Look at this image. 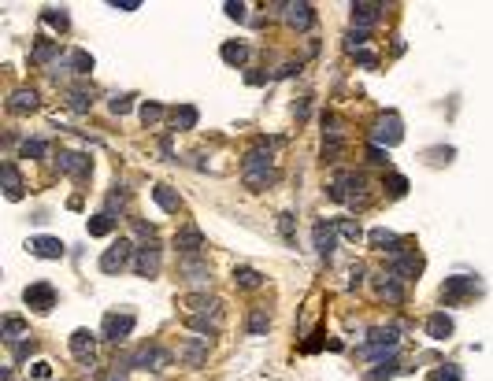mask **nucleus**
<instances>
[{"instance_id": "obj_52", "label": "nucleus", "mask_w": 493, "mask_h": 381, "mask_svg": "<svg viewBox=\"0 0 493 381\" xmlns=\"http://www.w3.org/2000/svg\"><path fill=\"white\" fill-rule=\"evenodd\" d=\"M297 71H301V63H286V67H278V71H275V78H293Z\"/></svg>"}, {"instance_id": "obj_48", "label": "nucleus", "mask_w": 493, "mask_h": 381, "mask_svg": "<svg viewBox=\"0 0 493 381\" xmlns=\"http://www.w3.org/2000/svg\"><path fill=\"white\" fill-rule=\"evenodd\" d=\"M12 348H15V359H26V355L37 352V341L30 337V341H19V344H12Z\"/></svg>"}, {"instance_id": "obj_14", "label": "nucleus", "mask_w": 493, "mask_h": 381, "mask_svg": "<svg viewBox=\"0 0 493 381\" xmlns=\"http://www.w3.org/2000/svg\"><path fill=\"white\" fill-rule=\"evenodd\" d=\"M23 300H26L34 311H52V308H56V289H52L49 281H34V285H26Z\"/></svg>"}, {"instance_id": "obj_24", "label": "nucleus", "mask_w": 493, "mask_h": 381, "mask_svg": "<svg viewBox=\"0 0 493 381\" xmlns=\"http://www.w3.org/2000/svg\"><path fill=\"white\" fill-rule=\"evenodd\" d=\"M63 100H67V107H71V112L85 115V112L93 107V89H85V85H71V89L63 93Z\"/></svg>"}, {"instance_id": "obj_31", "label": "nucleus", "mask_w": 493, "mask_h": 381, "mask_svg": "<svg viewBox=\"0 0 493 381\" xmlns=\"http://www.w3.org/2000/svg\"><path fill=\"white\" fill-rule=\"evenodd\" d=\"M219 322L223 319H208V314H186V326H189V330H197L200 337H216Z\"/></svg>"}, {"instance_id": "obj_3", "label": "nucleus", "mask_w": 493, "mask_h": 381, "mask_svg": "<svg viewBox=\"0 0 493 381\" xmlns=\"http://www.w3.org/2000/svg\"><path fill=\"white\" fill-rule=\"evenodd\" d=\"M134 256H137L134 241L119 237V241H112L108 248H104V256H101V270H104V274H119V270L134 267Z\"/></svg>"}, {"instance_id": "obj_28", "label": "nucleus", "mask_w": 493, "mask_h": 381, "mask_svg": "<svg viewBox=\"0 0 493 381\" xmlns=\"http://www.w3.org/2000/svg\"><path fill=\"white\" fill-rule=\"evenodd\" d=\"M234 285H238V289H260L263 285V274H260V270H256V267H234Z\"/></svg>"}, {"instance_id": "obj_29", "label": "nucleus", "mask_w": 493, "mask_h": 381, "mask_svg": "<svg viewBox=\"0 0 493 381\" xmlns=\"http://www.w3.org/2000/svg\"><path fill=\"white\" fill-rule=\"evenodd\" d=\"M197 107L193 104H178L175 112H171V123H175V130H197Z\"/></svg>"}, {"instance_id": "obj_36", "label": "nucleus", "mask_w": 493, "mask_h": 381, "mask_svg": "<svg viewBox=\"0 0 493 381\" xmlns=\"http://www.w3.org/2000/svg\"><path fill=\"white\" fill-rule=\"evenodd\" d=\"M89 237H108L112 230H115V215H108V211H101V215H93L89 222Z\"/></svg>"}, {"instance_id": "obj_11", "label": "nucleus", "mask_w": 493, "mask_h": 381, "mask_svg": "<svg viewBox=\"0 0 493 381\" xmlns=\"http://www.w3.org/2000/svg\"><path fill=\"white\" fill-rule=\"evenodd\" d=\"M171 245H175L178 256H200V252H205V233H200L193 222H186V226L175 233V241H171Z\"/></svg>"}, {"instance_id": "obj_1", "label": "nucleus", "mask_w": 493, "mask_h": 381, "mask_svg": "<svg viewBox=\"0 0 493 381\" xmlns=\"http://www.w3.org/2000/svg\"><path fill=\"white\" fill-rule=\"evenodd\" d=\"M241 178H245V185L249 189H267V185L275 181V163H271V148H252L249 156L241 159Z\"/></svg>"}, {"instance_id": "obj_10", "label": "nucleus", "mask_w": 493, "mask_h": 381, "mask_svg": "<svg viewBox=\"0 0 493 381\" xmlns=\"http://www.w3.org/2000/svg\"><path fill=\"white\" fill-rule=\"evenodd\" d=\"M312 241H315L319 259H334V248H338V226L327 222V219H319V222L312 226Z\"/></svg>"}, {"instance_id": "obj_16", "label": "nucleus", "mask_w": 493, "mask_h": 381, "mask_svg": "<svg viewBox=\"0 0 493 381\" xmlns=\"http://www.w3.org/2000/svg\"><path fill=\"white\" fill-rule=\"evenodd\" d=\"M178 359L186 366H205L208 363V337H189V341H182Z\"/></svg>"}, {"instance_id": "obj_2", "label": "nucleus", "mask_w": 493, "mask_h": 381, "mask_svg": "<svg viewBox=\"0 0 493 381\" xmlns=\"http://www.w3.org/2000/svg\"><path fill=\"white\" fill-rule=\"evenodd\" d=\"M363 174L356 170H345V174H338L334 185H330V200H338V204H349V208H367V193H363Z\"/></svg>"}, {"instance_id": "obj_12", "label": "nucleus", "mask_w": 493, "mask_h": 381, "mask_svg": "<svg viewBox=\"0 0 493 381\" xmlns=\"http://www.w3.org/2000/svg\"><path fill=\"white\" fill-rule=\"evenodd\" d=\"M390 274L401 278V281H412L423 274V256L415 252H401V256H390Z\"/></svg>"}, {"instance_id": "obj_5", "label": "nucleus", "mask_w": 493, "mask_h": 381, "mask_svg": "<svg viewBox=\"0 0 493 381\" xmlns=\"http://www.w3.org/2000/svg\"><path fill=\"white\" fill-rule=\"evenodd\" d=\"M134 326H137V319H134L130 311H123V314L112 311V314H104V322H101V337H104V341L119 344V341H126V337L134 333Z\"/></svg>"}, {"instance_id": "obj_7", "label": "nucleus", "mask_w": 493, "mask_h": 381, "mask_svg": "<svg viewBox=\"0 0 493 381\" xmlns=\"http://www.w3.org/2000/svg\"><path fill=\"white\" fill-rule=\"evenodd\" d=\"M482 285L475 278H467V274H456V278H445V285H442V300L445 303H464V300H471L478 292Z\"/></svg>"}, {"instance_id": "obj_22", "label": "nucleus", "mask_w": 493, "mask_h": 381, "mask_svg": "<svg viewBox=\"0 0 493 381\" xmlns=\"http://www.w3.org/2000/svg\"><path fill=\"white\" fill-rule=\"evenodd\" d=\"M182 303H186V314H208V311L211 314H223V303L216 296H205V292H189Z\"/></svg>"}, {"instance_id": "obj_6", "label": "nucleus", "mask_w": 493, "mask_h": 381, "mask_svg": "<svg viewBox=\"0 0 493 381\" xmlns=\"http://www.w3.org/2000/svg\"><path fill=\"white\" fill-rule=\"evenodd\" d=\"M371 141L379 148H393V145H401L404 141V126H401V118L397 115H382L379 123H374L371 130Z\"/></svg>"}, {"instance_id": "obj_57", "label": "nucleus", "mask_w": 493, "mask_h": 381, "mask_svg": "<svg viewBox=\"0 0 493 381\" xmlns=\"http://www.w3.org/2000/svg\"><path fill=\"white\" fill-rule=\"evenodd\" d=\"M108 381H119V378H108Z\"/></svg>"}, {"instance_id": "obj_30", "label": "nucleus", "mask_w": 493, "mask_h": 381, "mask_svg": "<svg viewBox=\"0 0 493 381\" xmlns=\"http://www.w3.org/2000/svg\"><path fill=\"white\" fill-rule=\"evenodd\" d=\"M223 63H230V67H241L245 60H249V45H241V41H227V45L219 48Z\"/></svg>"}, {"instance_id": "obj_20", "label": "nucleus", "mask_w": 493, "mask_h": 381, "mask_svg": "<svg viewBox=\"0 0 493 381\" xmlns=\"http://www.w3.org/2000/svg\"><path fill=\"white\" fill-rule=\"evenodd\" d=\"M26 248H30L37 259H63V252H67V245H63L60 237H30Z\"/></svg>"}, {"instance_id": "obj_4", "label": "nucleus", "mask_w": 493, "mask_h": 381, "mask_svg": "<svg viewBox=\"0 0 493 381\" xmlns=\"http://www.w3.org/2000/svg\"><path fill=\"white\" fill-rule=\"evenodd\" d=\"M171 359H175V355H171L167 348H159V344H141V348L130 355V366H134V370H167Z\"/></svg>"}, {"instance_id": "obj_17", "label": "nucleus", "mask_w": 493, "mask_h": 381, "mask_svg": "<svg viewBox=\"0 0 493 381\" xmlns=\"http://www.w3.org/2000/svg\"><path fill=\"white\" fill-rule=\"evenodd\" d=\"M374 292H379L382 300H390V303H404V281H401V278H393L390 270L374 274Z\"/></svg>"}, {"instance_id": "obj_19", "label": "nucleus", "mask_w": 493, "mask_h": 381, "mask_svg": "<svg viewBox=\"0 0 493 381\" xmlns=\"http://www.w3.org/2000/svg\"><path fill=\"white\" fill-rule=\"evenodd\" d=\"M286 12V23L293 30H312L315 26V8L312 4H282Z\"/></svg>"}, {"instance_id": "obj_27", "label": "nucleus", "mask_w": 493, "mask_h": 381, "mask_svg": "<svg viewBox=\"0 0 493 381\" xmlns=\"http://www.w3.org/2000/svg\"><path fill=\"white\" fill-rule=\"evenodd\" d=\"M0 174H4V197L8 200H23V178H19L15 163H4Z\"/></svg>"}, {"instance_id": "obj_32", "label": "nucleus", "mask_w": 493, "mask_h": 381, "mask_svg": "<svg viewBox=\"0 0 493 381\" xmlns=\"http://www.w3.org/2000/svg\"><path fill=\"white\" fill-rule=\"evenodd\" d=\"M245 330H249L252 337H263L267 330H271V314H267V308H252V311H249V322H245Z\"/></svg>"}, {"instance_id": "obj_41", "label": "nucleus", "mask_w": 493, "mask_h": 381, "mask_svg": "<svg viewBox=\"0 0 493 381\" xmlns=\"http://www.w3.org/2000/svg\"><path fill=\"white\" fill-rule=\"evenodd\" d=\"M431 381H464V374H460V366L445 363V366H438L434 374H431Z\"/></svg>"}, {"instance_id": "obj_34", "label": "nucleus", "mask_w": 493, "mask_h": 381, "mask_svg": "<svg viewBox=\"0 0 493 381\" xmlns=\"http://www.w3.org/2000/svg\"><path fill=\"white\" fill-rule=\"evenodd\" d=\"M0 337H4L8 344H19V341L26 337V322L19 319V314H8V319H4V330H0Z\"/></svg>"}, {"instance_id": "obj_38", "label": "nucleus", "mask_w": 493, "mask_h": 381, "mask_svg": "<svg viewBox=\"0 0 493 381\" xmlns=\"http://www.w3.org/2000/svg\"><path fill=\"white\" fill-rule=\"evenodd\" d=\"M63 71H74V74H89V71H93V56H89V52H78V48H74L71 56H67V67H63Z\"/></svg>"}, {"instance_id": "obj_37", "label": "nucleus", "mask_w": 493, "mask_h": 381, "mask_svg": "<svg viewBox=\"0 0 493 381\" xmlns=\"http://www.w3.org/2000/svg\"><path fill=\"white\" fill-rule=\"evenodd\" d=\"M41 23L56 26L60 34H67V30H71V19H67V12H63V8H45V12H41Z\"/></svg>"}, {"instance_id": "obj_26", "label": "nucleus", "mask_w": 493, "mask_h": 381, "mask_svg": "<svg viewBox=\"0 0 493 381\" xmlns=\"http://www.w3.org/2000/svg\"><path fill=\"white\" fill-rule=\"evenodd\" d=\"M426 337H434V341H445V337H453V319H449L445 311H434L431 319H426Z\"/></svg>"}, {"instance_id": "obj_56", "label": "nucleus", "mask_w": 493, "mask_h": 381, "mask_svg": "<svg viewBox=\"0 0 493 381\" xmlns=\"http://www.w3.org/2000/svg\"><path fill=\"white\" fill-rule=\"evenodd\" d=\"M367 156H371V163H379V167L386 163V152H382L379 145H371V152H367Z\"/></svg>"}, {"instance_id": "obj_47", "label": "nucleus", "mask_w": 493, "mask_h": 381, "mask_svg": "<svg viewBox=\"0 0 493 381\" xmlns=\"http://www.w3.org/2000/svg\"><path fill=\"white\" fill-rule=\"evenodd\" d=\"M278 233H282L286 241H293V215H289V211L278 215Z\"/></svg>"}, {"instance_id": "obj_18", "label": "nucleus", "mask_w": 493, "mask_h": 381, "mask_svg": "<svg viewBox=\"0 0 493 381\" xmlns=\"http://www.w3.org/2000/svg\"><path fill=\"white\" fill-rule=\"evenodd\" d=\"M349 12H352V26H356V30H371L374 23H379V15H382V4H374V0H356Z\"/></svg>"}, {"instance_id": "obj_13", "label": "nucleus", "mask_w": 493, "mask_h": 381, "mask_svg": "<svg viewBox=\"0 0 493 381\" xmlns=\"http://www.w3.org/2000/svg\"><path fill=\"white\" fill-rule=\"evenodd\" d=\"M56 167L63 174H71V178H78V181H85L93 174V163H89V156H82V152H60Z\"/></svg>"}, {"instance_id": "obj_42", "label": "nucleus", "mask_w": 493, "mask_h": 381, "mask_svg": "<svg viewBox=\"0 0 493 381\" xmlns=\"http://www.w3.org/2000/svg\"><path fill=\"white\" fill-rule=\"evenodd\" d=\"M130 107H134V96H130V93H123V96H112V100H108V112H112V115H126V112H130Z\"/></svg>"}, {"instance_id": "obj_21", "label": "nucleus", "mask_w": 493, "mask_h": 381, "mask_svg": "<svg viewBox=\"0 0 493 381\" xmlns=\"http://www.w3.org/2000/svg\"><path fill=\"white\" fill-rule=\"evenodd\" d=\"M367 241L374 252H390V256H401V237L393 230H386V226H374V230L367 233Z\"/></svg>"}, {"instance_id": "obj_49", "label": "nucleus", "mask_w": 493, "mask_h": 381, "mask_svg": "<svg viewBox=\"0 0 493 381\" xmlns=\"http://www.w3.org/2000/svg\"><path fill=\"white\" fill-rule=\"evenodd\" d=\"M338 152H341V141H338V137H330L327 145H323V159H327V163H334V159H338Z\"/></svg>"}, {"instance_id": "obj_23", "label": "nucleus", "mask_w": 493, "mask_h": 381, "mask_svg": "<svg viewBox=\"0 0 493 381\" xmlns=\"http://www.w3.org/2000/svg\"><path fill=\"white\" fill-rule=\"evenodd\" d=\"M37 89H15L12 93V100H8V112L12 115H30V112H37Z\"/></svg>"}, {"instance_id": "obj_54", "label": "nucleus", "mask_w": 493, "mask_h": 381, "mask_svg": "<svg viewBox=\"0 0 493 381\" xmlns=\"http://www.w3.org/2000/svg\"><path fill=\"white\" fill-rule=\"evenodd\" d=\"M356 60L363 63V67H374V63H379V60H374V52H367V48H363V52H356Z\"/></svg>"}, {"instance_id": "obj_53", "label": "nucleus", "mask_w": 493, "mask_h": 381, "mask_svg": "<svg viewBox=\"0 0 493 381\" xmlns=\"http://www.w3.org/2000/svg\"><path fill=\"white\" fill-rule=\"evenodd\" d=\"M360 281H363V267L356 263V267H352V274H349V289H360Z\"/></svg>"}, {"instance_id": "obj_44", "label": "nucleus", "mask_w": 493, "mask_h": 381, "mask_svg": "<svg viewBox=\"0 0 493 381\" xmlns=\"http://www.w3.org/2000/svg\"><path fill=\"white\" fill-rule=\"evenodd\" d=\"M363 45H367V30H349L345 48H349V52H363Z\"/></svg>"}, {"instance_id": "obj_25", "label": "nucleus", "mask_w": 493, "mask_h": 381, "mask_svg": "<svg viewBox=\"0 0 493 381\" xmlns=\"http://www.w3.org/2000/svg\"><path fill=\"white\" fill-rule=\"evenodd\" d=\"M153 200H156V208L167 211V215H178V211H182V197L171 189V185H156V189H153Z\"/></svg>"}, {"instance_id": "obj_39", "label": "nucleus", "mask_w": 493, "mask_h": 381, "mask_svg": "<svg viewBox=\"0 0 493 381\" xmlns=\"http://www.w3.org/2000/svg\"><path fill=\"white\" fill-rule=\"evenodd\" d=\"M164 115H167L164 104H156V100H145V104H141V123H145V126H156Z\"/></svg>"}, {"instance_id": "obj_33", "label": "nucleus", "mask_w": 493, "mask_h": 381, "mask_svg": "<svg viewBox=\"0 0 493 381\" xmlns=\"http://www.w3.org/2000/svg\"><path fill=\"white\" fill-rule=\"evenodd\" d=\"M363 344H401V330L397 326H374Z\"/></svg>"}, {"instance_id": "obj_46", "label": "nucleus", "mask_w": 493, "mask_h": 381, "mask_svg": "<svg viewBox=\"0 0 493 381\" xmlns=\"http://www.w3.org/2000/svg\"><path fill=\"white\" fill-rule=\"evenodd\" d=\"M30 378H34V381H49L52 378V363H45V359L30 363Z\"/></svg>"}, {"instance_id": "obj_9", "label": "nucleus", "mask_w": 493, "mask_h": 381, "mask_svg": "<svg viewBox=\"0 0 493 381\" xmlns=\"http://www.w3.org/2000/svg\"><path fill=\"white\" fill-rule=\"evenodd\" d=\"M178 274L186 278L189 285H208L211 267H208V259H200V256H178Z\"/></svg>"}, {"instance_id": "obj_43", "label": "nucleus", "mask_w": 493, "mask_h": 381, "mask_svg": "<svg viewBox=\"0 0 493 381\" xmlns=\"http://www.w3.org/2000/svg\"><path fill=\"white\" fill-rule=\"evenodd\" d=\"M386 189H390V197H404V193H408V178L390 174V178H386Z\"/></svg>"}, {"instance_id": "obj_8", "label": "nucleus", "mask_w": 493, "mask_h": 381, "mask_svg": "<svg viewBox=\"0 0 493 381\" xmlns=\"http://www.w3.org/2000/svg\"><path fill=\"white\" fill-rule=\"evenodd\" d=\"M159 245L156 241H145L141 248H137V256H134V274L137 278H156L159 274Z\"/></svg>"}, {"instance_id": "obj_15", "label": "nucleus", "mask_w": 493, "mask_h": 381, "mask_svg": "<svg viewBox=\"0 0 493 381\" xmlns=\"http://www.w3.org/2000/svg\"><path fill=\"white\" fill-rule=\"evenodd\" d=\"M71 352L82 366H93V352H96V333L93 330H74L71 333Z\"/></svg>"}, {"instance_id": "obj_45", "label": "nucleus", "mask_w": 493, "mask_h": 381, "mask_svg": "<svg viewBox=\"0 0 493 381\" xmlns=\"http://www.w3.org/2000/svg\"><path fill=\"white\" fill-rule=\"evenodd\" d=\"M45 152H49V145H45V141H23V156L26 159H41V156H45Z\"/></svg>"}, {"instance_id": "obj_50", "label": "nucleus", "mask_w": 493, "mask_h": 381, "mask_svg": "<svg viewBox=\"0 0 493 381\" xmlns=\"http://www.w3.org/2000/svg\"><path fill=\"white\" fill-rule=\"evenodd\" d=\"M223 12H227L230 19H238V23H241V19H245V4H238V0H227V4H223Z\"/></svg>"}, {"instance_id": "obj_35", "label": "nucleus", "mask_w": 493, "mask_h": 381, "mask_svg": "<svg viewBox=\"0 0 493 381\" xmlns=\"http://www.w3.org/2000/svg\"><path fill=\"white\" fill-rule=\"evenodd\" d=\"M56 56H60V41H45V37H41L34 45V52H30V60H34V63H52Z\"/></svg>"}, {"instance_id": "obj_55", "label": "nucleus", "mask_w": 493, "mask_h": 381, "mask_svg": "<svg viewBox=\"0 0 493 381\" xmlns=\"http://www.w3.org/2000/svg\"><path fill=\"white\" fill-rule=\"evenodd\" d=\"M308 112H312V104H308V100H301V104H297V107H293V115H297V118H301V123H304V118H308Z\"/></svg>"}, {"instance_id": "obj_40", "label": "nucleus", "mask_w": 493, "mask_h": 381, "mask_svg": "<svg viewBox=\"0 0 493 381\" xmlns=\"http://www.w3.org/2000/svg\"><path fill=\"white\" fill-rule=\"evenodd\" d=\"M334 226H338V233L345 237V241H352V245H356L360 237H363V230H360V222H356V219H338Z\"/></svg>"}, {"instance_id": "obj_51", "label": "nucleus", "mask_w": 493, "mask_h": 381, "mask_svg": "<svg viewBox=\"0 0 493 381\" xmlns=\"http://www.w3.org/2000/svg\"><path fill=\"white\" fill-rule=\"evenodd\" d=\"M112 8L115 12H137L141 4H137V0H112Z\"/></svg>"}]
</instances>
